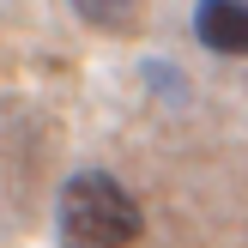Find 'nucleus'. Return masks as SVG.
Masks as SVG:
<instances>
[{
    "instance_id": "nucleus-1",
    "label": "nucleus",
    "mask_w": 248,
    "mask_h": 248,
    "mask_svg": "<svg viewBox=\"0 0 248 248\" xmlns=\"http://www.w3.org/2000/svg\"><path fill=\"white\" fill-rule=\"evenodd\" d=\"M61 248H133L145 230V212L115 176L103 170H79L61 188V212H55Z\"/></svg>"
},
{
    "instance_id": "nucleus-2",
    "label": "nucleus",
    "mask_w": 248,
    "mask_h": 248,
    "mask_svg": "<svg viewBox=\"0 0 248 248\" xmlns=\"http://www.w3.org/2000/svg\"><path fill=\"white\" fill-rule=\"evenodd\" d=\"M194 36H200L212 55L248 61V0H200V12H194Z\"/></svg>"
},
{
    "instance_id": "nucleus-3",
    "label": "nucleus",
    "mask_w": 248,
    "mask_h": 248,
    "mask_svg": "<svg viewBox=\"0 0 248 248\" xmlns=\"http://www.w3.org/2000/svg\"><path fill=\"white\" fill-rule=\"evenodd\" d=\"M73 12H79L91 31H109V36L140 31V0H73Z\"/></svg>"
}]
</instances>
